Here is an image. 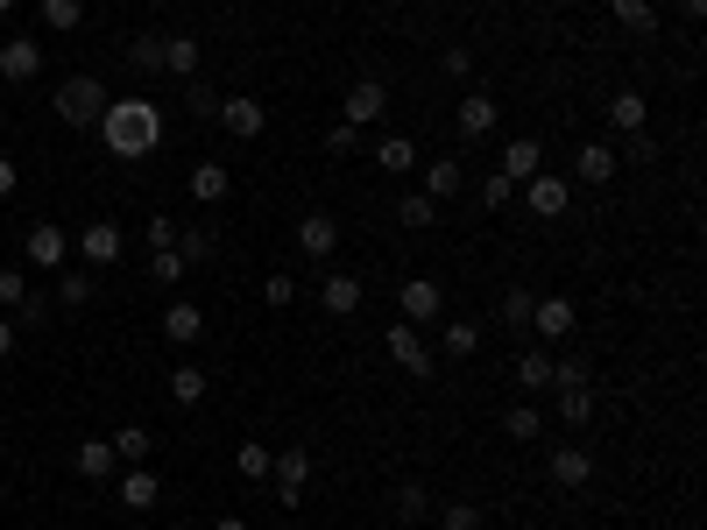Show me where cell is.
I'll use <instances>...</instances> for the list:
<instances>
[{
	"instance_id": "cell-58",
	"label": "cell",
	"mask_w": 707,
	"mask_h": 530,
	"mask_svg": "<svg viewBox=\"0 0 707 530\" xmlns=\"http://www.w3.org/2000/svg\"><path fill=\"white\" fill-rule=\"evenodd\" d=\"M156 8H170V0H156Z\"/></svg>"
},
{
	"instance_id": "cell-30",
	"label": "cell",
	"mask_w": 707,
	"mask_h": 530,
	"mask_svg": "<svg viewBox=\"0 0 707 530\" xmlns=\"http://www.w3.org/2000/svg\"><path fill=\"white\" fill-rule=\"evenodd\" d=\"M439 340H446V354H453V361H474L481 354V326H474V318H453Z\"/></svg>"
},
{
	"instance_id": "cell-14",
	"label": "cell",
	"mask_w": 707,
	"mask_h": 530,
	"mask_svg": "<svg viewBox=\"0 0 707 530\" xmlns=\"http://www.w3.org/2000/svg\"><path fill=\"white\" fill-rule=\"evenodd\" d=\"M460 191H468V170H460V156H432V163H425V199L446 205V199H460Z\"/></svg>"
},
{
	"instance_id": "cell-41",
	"label": "cell",
	"mask_w": 707,
	"mask_h": 530,
	"mask_svg": "<svg viewBox=\"0 0 707 530\" xmlns=\"http://www.w3.org/2000/svg\"><path fill=\"white\" fill-rule=\"evenodd\" d=\"M128 64L134 71H163V36H134L128 43Z\"/></svg>"
},
{
	"instance_id": "cell-7",
	"label": "cell",
	"mask_w": 707,
	"mask_h": 530,
	"mask_svg": "<svg viewBox=\"0 0 707 530\" xmlns=\"http://www.w3.org/2000/svg\"><path fill=\"white\" fill-rule=\"evenodd\" d=\"M523 205H531V212H545V220H559V212L566 205H574V185H566V177H545V170H538V177H523Z\"/></svg>"
},
{
	"instance_id": "cell-6",
	"label": "cell",
	"mask_w": 707,
	"mask_h": 530,
	"mask_svg": "<svg viewBox=\"0 0 707 530\" xmlns=\"http://www.w3.org/2000/svg\"><path fill=\"white\" fill-rule=\"evenodd\" d=\"M389 361H397L403 375H417V382H425V375H432V346H425V332H417V326H389Z\"/></svg>"
},
{
	"instance_id": "cell-38",
	"label": "cell",
	"mask_w": 707,
	"mask_h": 530,
	"mask_svg": "<svg viewBox=\"0 0 707 530\" xmlns=\"http://www.w3.org/2000/svg\"><path fill=\"white\" fill-rule=\"evenodd\" d=\"M517 389H552V354H517Z\"/></svg>"
},
{
	"instance_id": "cell-34",
	"label": "cell",
	"mask_w": 707,
	"mask_h": 530,
	"mask_svg": "<svg viewBox=\"0 0 707 530\" xmlns=\"http://www.w3.org/2000/svg\"><path fill=\"white\" fill-rule=\"evenodd\" d=\"M213 248H220V234H213V226H191V234H177V255H185V269L213 262Z\"/></svg>"
},
{
	"instance_id": "cell-59",
	"label": "cell",
	"mask_w": 707,
	"mask_h": 530,
	"mask_svg": "<svg viewBox=\"0 0 707 530\" xmlns=\"http://www.w3.org/2000/svg\"><path fill=\"white\" fill-rule=\"evenodd\" d=\"M531 8H545V0H531Z\"/></svg>"
},
{
	"instance_id": "cell-35",
	"label": "cell",
	"mask_w": 707,
	"mask_h": 530,
	"mask_svg": "<svg viewBox=\"0 0 707 530\" xmlns=\"http://www.w3.org/2000/svg\"><path fill=\"white\" fill-rule=\"evenodd\" d=\"M234 467H240V474H248V481H269V467H276V452H269V446H262V438H240V452H234Z\"/></svg>"
},
{
	"instance_id": "cell-5",
	"label": "cell",
	"mask_w": 707,
	"mask_h": 530,
	"mask_svg": "<svg viewBox=\"0 0 707 530\" xmlns=\"http://www.w3.org/2000/svg\"><path fill=\"white\" fill-rule=\"evenodd\" d=\"M220 128H227V134H240V142H255V134H262L269 128V106L262 99H248V93H234V99H220Z\"/></svg>"
},
{
	"instance_id": "cell-37",
	"label": "cell",
	"mask_w": 707,
	"mask_h": 530,
	"mask_svg": "<svg viewBox=\"0 0 707 530\" xmlns=\"http://www.w3.org/2000/svg\"><path fill=\"white\" fill-rule=\"evenodd\" d=\"M397 220H403V226H411V234H425V226H432V220H439V205H432V199H425V191H411V199H397Z\"/></svg>"
},
{
	"instance_id": "cell-1",
	"label": "cell",
	"mask_w": 707,
	"mask_h": 530,
	"mask_svg": "<svg viewBox=\"0 0 707 530\" xmlns=\"http://www.w3.org/2000/svg\"><path fill=\"white\" fill-rule=\"evenodd\" d=\"M99 142H107V156H156V142H163L156 99H107V114H99Z\"/></svg>"
},
{
	"instance_id": "cell-12",
	"label": "cell",
	"mask_w": 707,
	"mask_h": 530,
	"mask_svg": "<svg viewBox=\"0 0 707 530\" xmlns=\"http://www.w3.org/2000/svg\"><path fill=\"white\" fill-rule=\"evenodd\" d=\"M297 248H305L311 262H326V255L340 248V220L333 212H305V220H297Z\"/></svg>"
},
{
	"instance_id": "cell-53",
	"label": "cell",
	"mask_w": 707,
	"mask_h": 530,
	"mask_svg": "<svg viewBox=\"0 0 707 530\" xmlns=\"http://www.w3.org/2000/svg\"><path fill=\"white\" fill-rule=\"evenodd\" d=\"M14 354V318H0V361Z\"/></svg>"
},
{
	"instance_id": "cell-19",
	"label": "cell",
	"mask_w": 707,
	"mask_h": 530,
	"mask_svg": "<svg viewBox=\"0 0 707 530\" xmlns=\"http://www.w3.org/2000/svg\"><path fill=\"white\" fill-rule=\"evenodd\" d=\"M319 297H326V311H333V318H354V311H361V276L333 269V276L319 283Z\"/></svg>"
},
{
	"instance_id": "cell-28",
	"label": "cell",
	"mask_w": 707,
	"mask_h": 530,
	"mask_svg": "<svg viewBox=\"0 0 707 530\" xmlns=\"http://www.w3.org/2000/svg\"><path fill=\"white\" fill-rule=\"evenodd\" d=\"M375 163H382L389 177H403V170H417V149L403 142V134H382V142H375Z\"/></svg>"
},
{
	"instance_id": "cell-45",
	"label": "cell",
	"mask_w": 707,
	"mask_h": 530,
	"mask_svg": "<svg viewBox=\"0 0 707 530\" xmlns=\"http://www.w3.org/2000/svg\"><path fill=\"white\" fill-rule=\"evenodd\" d=\"M531 305H538L531 291H509L503 297V326H523V332H531Z\"/></svg>"
},
{
	"instance_id": "cell-21",
	"label": "cell",
	"mask_w": 707,
	"mask_h": 530,
	"mask_svg": "<svg viewBox=\"0 0 707 530\" xmlns=\"http://www.w3.org/2000/svg\"><path fill=\"white\" fill-rule=\"evenodd\" d=\"M227 191H234L227 163H199V170H191V199H199V205H220Z\"/></svg>"
},
{
	"instance_id": "cell-54",
	"label": "cell",
	"mask_w": 707,
	"mask_h": 530,
	"mask_svg": "<svg viewBox=\"0 0 707 530\" xmlns=\"http://www.w3.org/2000/svg\"><path fill=\"white\" fill-rule=\"evenodd\" d=\"M680 8H686V14H694V22H700V14H707V0H680Z\"/></svg>"
},
{
	"instance_id": "cell-10",
	"label": "cell",
	"mask_w": 707,
	"mask_h": 530,
	"mask_svg": "<svg viewBox=\"0 0 707 530\" xmlns=\"http://www.w3.org/2000/svg\"><path fill=\"white\" fill-rule=\"evenodd\" d=\"M156 326H163V340H170V346H199L205 340V311L185 305V297H177V305H163Z\"/></svg>"
},
{
	"instance_id": "cell-33",
	"label": "cell",
	"mask_w": 707,
	"mask_h": 530,
	"mask_svg": "<svg viewBox=\"0 0 707 530\" xmlns=\"http://www.w3.org/2000/svg\"><path fill=\"white\" fill-rule=\"evenodd\" d=\"M559 424H574V432H580V424H594V389L588 382H580V389H559Z\"/></svg>"
},
{
	"instance_id": "cell-23",
	"label": "cell",
	"mask_w": 707,
	"mask_h": 530,
	"mask_svg": "<svg viewBox=\"0 0 707 530\" xmlns=\"http://www.w3.org/2000/svg\"><path fill=\"white\" fill-rule=\"evenodd\" d=\"M114 452L128 467H149V452H156V432H149V424H120L114 432Z\"/></svg>"
},
{
	"instance_id": "cell-43",
	"label": "cell",
	"mask_w": 707,
	"mask_h": 530,
	"mask_svg": "<svg viewBox=\"0 0 707 530\" xmlns=\"http://www.w3.org/2000/svg\"><path fill=\"white\" fill-rule=\"evenodd\" d=\"M262 297H269V311H291L297 305V276H283V269H276V276L262 283Z\"/></svg>"
},
{
	"instance_id": "cell-57",
	"label": "cell",
	"mask_w": 707,
	"mask_h": 530,
	"mask_svg": "<svg viewBox=\"0 0 707 530\" xmlns=\"http://www.w3.org/2000/svg\"><path fill=\"white\" fill-rule=\"evenodd\" d=\"M177 530H199V523H177Z\"/></svg>"
},
{
	"instance_id": "cell-22",
	"label": "cell",
	"mask_w": 707,
	"mask_h": 530,
	"mask_svg": "<svg viewBox=\"0 0 707 530\" xmlns=\"http://www.w3.org/2000/svg\"><path fill=\"white\" fill-rule=\"evenodd\" d=\"M156 467H128V474H120V503L128 509H156Z\"/></svg>"
},
{
	"instance_id": "cell-3",
	"label": "cell",
	"mask_w": 707,
	"mask_h": 530,
	"mask_svg": "<svg viewBox=\"0 0 707 530\" xmlns=\"http://www.w3.org/2000/svg\"><path fill=\"white\" fill-rule=\"evenodd\" d=\"M269 474H276V503L297 509V503H305V481H311V452H305V446H283Z\"/></svg>"
},
{
	"instance_id": "cell-55",
	"label": "cell",
	"mask_w": 707,
	"mask_h": 530,
	"mask_svg": "<svg viewBox=\"0 0 707 530\" xmlns=\"http://www.w3.org/2000/svg\"><path fill=\"white\" fill-rule=\"evenodd\" d=\"M213 530H248V523H240V517H220V523H213Z\"/></svg>"
},
{
	"instance_id": "cell-25",
	"label": "cell",
	"mask_w": 707,
	"mask_h": 530,
	"mask_svg": "<svg viewBox=\"0 0 707 530\" xmlns=\"http://www.w3.org/2000/svg\"><path fill=\"white\" fill-rule=\"evenodd\" d=\"M503 438H517V446H531V438H545V417H538L531 403H509V411H503Z\"/></svg>"
},
{
	"instance_id": "cell-36",
	"label": "cell",
	"mask_w": 707,
	"mask_h": 530,
	"mask_svg": "<svg viewBox=\"0 0 707 530\" xmlns=\"http://www.w3.org/2000/svg\"><path fill=\"white\" fill-rule=\"evenodd\" d=\"M149 276H156L163 291H177V283H185L191 269H185V255H177V248H156V255H149Z\"/></svg>"
},
{
	"instance_id": "cell-26",
	"label": "cell",
	"mask_w": 707,
	"mask_h": 530,
	"mask_svg": "<svg viewBox=\"0 0 707 530\" xmlns=\"http://www.w3.org/2000/svg\"><path fill=\"white\" fill-rule=\"evenodd\" d=\"M609 120H615V128H623V134H644V120H651V106H644V93H615V99H609Z\"/></svg>"
},
{
	"instance_id": "cell-47",
	"label": "cell",
	"mask_w": 707,
	"mask_h": 530,
	"mask_svg": "<svg viewBox=\"0 0 707 530\" xmlns=\"http://www.w3.org/2000/svg\"><path fill=\"white\" fill-rule=\"evenodd\" d=\"M156 248H177V220H170V212L149 220V255H156Z\"/></svg>"
},
{
	"instance_id": "cell-52",
	"label": "cell",
	"mask_w": 707,
	"mask_h": 530,
	"mask_svg": "<svg viewBox=\"0 0 707 530\" xmlns=\"http://www.w3.org/2000/svg\"><path fill=\"white\" fill-rule=\"evenodd\" d=\"M14 185H22V170H14V156H0V199H14Z\"/></svg>"
},
{
	"instance_id": "cell-24",
	"label": "cell",
	"mask_w": 707,
	"mask_h": 530,
	"mask_svg": "<svg viewBox=\"0 0 707 530\" xmlns=\"http://www.w3.org/2000/svg\"><path fill=\"white\" fill-rule=\"evenodd\" d=\"M460 134H468V142H474V134H495V99L488 93H468V99H460Z\"/></svg>"
},
{
	"instance_id": "cell-13",
	"label": "cell",
	"mask_w": 707,
	"mask_h": 530,
	"mask_svg": "<svg viewBox=\"0 0 707 530\" xmlns=\"http://www.w3.org/2000/svg\"><path fill=\"white\" fill-rule=\"evenodd\" d=\"M22 248H28V262H36V269H64V255H71V240H64V226H50V220H36V226H28V240H22Z\"/></svg>"
},
{
	"instance_id": "cell-15",
	"label": "cell",
	"mask_w": 707,
	"mask_h": 530,
	"mask_svg": "<svg viewBox=\"0 0 707 530\" xmlns=\"http://www.w3.org/2000/svg\"><path fill=\"white\" fill-rule=\"evenodd\" d=\"M552 481H559V488H588L594 481V452L588 446H552Z\"/></svg>"
},
{
	"instance_id": "cell-44",
	"label": "cell",
	"mask_w": 707,
	"mask_h": 530,
	"mask_svg": "<svg viewBox=\"0 0 707 530\" xmlns=\"http://www.w3.org/2000/svg\"><path fill=\"white\" fill-rule=\"evenodd\" d=\"M439 530H481V503H446L439 509Z\"/></svg>"
},
{
	"instance_id": "cell-2",
	"label": "cell",
	"mask_w": 707,
	"mask_h": 530,
	"mask_svg": "<svg viewBox=\"0 0 707 530\" xmlns=\"http://www.w3.org/2000/svg\"><path fill=\"white\" fill-rule=\"evenodd\" d=\"M99 114H107L99 79H64L57 85V120H71V128H99Z\"/></svg>"
},
{
	"instance_id": "cell-29",
	"label": "cell",
	"mask_w": 707,
	"mask_h": 530,
	"mask_svg": "<svg viewBox=\"0 0 707 530\" xmlns=\"http://www.w3.org/2000/svg\"><path fill=\"white\" fill-rule=\"evenodd\" d=\"M205 389H213V375H205L199 361H185V368H170V397H177V403H199Z\"/></svg>"
},
{
	"instance_id": "cell-51",
	"label": "cell",
	"mask_w": 707,
	"mask_h": 530,
	"mask_svg": "<svg viewBox=\"0 0 707 530\" xmlns=\"http://www.w3.org/2000/svg\"><path fill=\"white\" fill-rule=\"evenodd\" d=\"M439 64H446V79H468V71H474V50H460V43H453V50H446Z\"/></svg>"
},
{
	"instance_id": "cell-32",
	"label": "cell",
	"mask_w": 707,
	"mask_h": 530,
	"mask_svg": "<svg viewBox=\"0 0 707 530\" xmlns=\"http://www.w3.org/2000/svg\"><path fill=\"white\" fill-rule=\"evenodd\" d=\"M79 22H85V0H43V28L50 36H71Z\"/></svg>"
},
{
	"instance_id": "cell-4",
	"label": "cell",
	"mask_w": 707,
	"mask_h": 530,
	"mask_svg": "<svg viewBox=\"0 0 707 530\" xmlns=\"http://www.w3.org/2000/svg\"><path fill=\"white\" fill-rule=\"evenodd\" d=\"M43 71V36H8L0 43V79L8 85H28Z\"/></svg>"
},
{
	"instance_id": "cell-20",
	"label": "cell",
	"mask_w": 707,
	"mask_h": 530,
	"mask_svg": "<svg viewBox=\"0 0 707 530\" xmlns=\"http://www.w3.org/2000/svg\"><path fill=\"white\" fill-rule=\"evenodd\" d=\"M79 474H85V481H114V474H120L114 438H85V446H79Z\"/></svg>"
},
{
	"instance_id": "cell-11",
	"label": "cell",
	"mask_w": 707,
	"mask_h": 530,
	"mask_svg": "<svg viewBox=\"0 0 707 530\" xmlns=\"http://www.w3.org/2000/svg\"><path fill=\"white\" fill-rule=\"evenodd\" d=\"M120 248H128V240H120V226H114V220H93V226L79 234V255H85L93 269H114V262H120Z\"/></svg>"
},
{
	"instance_id": "cell-56",
	"label": "cell",
	"mask_w": 707,
	"mask_h": 530,
	"mask_svg": "<svg viewBox=\"0 0 707 530\" xmlns=\"http://www.w3.org/2000/svg\"><path fill=\"white\" fill-rule=\"evenodd\" d=\"M0 14H14V0H0Z\"/></svg>"
},
{
	"instance_id": "cell-50",
	"label": "cell",
	"mask_w": 707,
	"mask_h": 530,
	"mask_svg": "<svg viewBox=\"0 0 707 530\" xmlns=\"http://www.w3.org/2000/svg\"><path fill=\"white\" fill-rule=\"evenodd\" d=\"M22 297H28V283H22V269H0V305H22Z\"/></svg>"
},
{
	"instance_id": "cell-46",
	"label": "cell",
	"mask_w": 707,
	"mask_h": 530,
	"mask_svg": "<svg viewBox=\"0 0 707 530\" xmlns=\"http://www.w3.org/2000/svg\"><path fill=\"white\" fill-rule=\"evenodd\" d=\"M185 106H191L199 120H213V114H220V93H213V85H185Z\"/></svg>"
},
{
	"instance_id": "cell-9",
	"label": "cell",
	"mask_w": 707,
	"mask_h": 530,
	"mask_svg": "<svg viewBox=\"0 0 707 530\" xmlns=\"http://www.w3.org/2000/svg\"><path fill=\"white\" fill-rule=\"evenodd\" d=\"M397 305H403V318L411 326H425V318H439V305H446V291H439V276H411L397 291Z\"/></svg>"
},
{
	"instance_id": "cell-49",
	"label": "cell",
	"mask_w": 707,
	"mask_h": 530,
	"mask_svg": "<svg viewBox=\"0 0 707 530\" xmlns=\"http://www.w3.org/2000/svg\"><path fill=\"white\" fill-rule=\"evenodd\" d=\"M509 199H517V185H509V177H503V170H495V177H488V185H481V205H488V212H495V205H509Z\"/></svg>"
},
{
	"instance_id": "cell-17",
	"label": "cell",
	"mask_w": 707,
	"mask_h": 530,
	"mask_svg": "<svg viewBox=\"0 0 707 530\" xmlns=\"http://www.w3.org/2000/svg\"><path fill=\"white\" fill-rule=\"evenodd\" d=\"M531 332L566 340V332H574V297H538V305H531Z\"/></svg>"
},
{
	"instance_id": "cell-8",
	"label": "cell",
	"mask_w": 707,
	"mask_h": 530,
	"mask_svg": "<svg viewBox=\"0 0 707 530\" xmlns=\"http://www.w3.org/2000/svg\"><path fill=\"white\" fill-rule=\"evenodd\" d=\"M382 106H389L382 79H354V85H347V99H340V120H354V128H368V120H382Z\"/></svg>"
},
{
	"instance_id": "cell-42",
	"label": "cell",
	"mask_w": 707,
	"mask_h": 530,
	"mask_svg": "<svg viewBox=\"0 0 707 530\" xmlns=\"http://www.w3.org/2000/svg\"><path fill=\"white\" fill-rule=\"evenodd\" d=\"M580 382H588V361H580V354H559V361H552V389H580Z\"/></svg>"
},
{
	"instance_id": "cell-16",
	"label": "cell",
	"mask_w": 707,
	"mask_h": 530,
	"mask_svg": "<svg viewBox=\"0 0 707 530\" xmlns=\"http://www.w3.org/2000/svg\"><path fill=\"white\" fill-rule=\"evenodd\" d=\"M615 163H623V156H615L609 142H580V149H574V177H580V185H609Z\"/></svg>"
},
{
	"instance_id": "cell-31",
	"label": "cell",
	"mask_w": 707,
	"mask_h": 530,
	"mask_svg": "<svg viewBox=\"0 0 707 530\" xmlns=\"http://www.w3.org/2000/svg\"><path fill=\"white\" fill-rule=\"evenodd\" d=\"M609 8H615V22H623L629 36H651V28H658V8H651V0H609Z\"/></svg>"
},
{
	"instance_id": "cell-27",
	"label": "cell",
	"mask_w": 707,
	"mask_h": 530,
	"mask_svg": "<svg viewBox=\"0 0 707 530\" xmlns=\"http://www.w3.org/2000/svg\"><path fill=\"white\" fill-rule=\"evenodd\" d=\"M163 71L191 79V71H199V36H163Z\"/></svg>"
},
{
	"instance_id": "cell-18",
	"label": "cell",
	"mask_w": 707,
	"mask_h": 530,
	"mask_svg": "<svg viewBox=\"0 0 707 530\" xmlns=\"http://www.w3.org/2000/svg\"><path fill=\"white\" fill-rule=\"evenodd\" d=\"M538 170H545V149H538L531 134H517V142L503 149V177H509V185H523V177H538Z\"/></svg>"
},
{
	"instance_id": "cell-40",
	"label": "cell",
	"mask_w": 707,
	"mask_h": 530,
	"mask_svg": "<svg viewBox=\"0 0 707 530\" xmlns=\"http://www.w3.org/2000/svg\"><path fill=\"white\" fill-rule=\"evenodd\" d=\"M397 517H403V523H417V517H432V495H425V488H417V481H403V488H397Z\"/></svg>"
},
{
	"instance_id": "cell-48",
	"label": "cell",
	"mask_w": 707,
	"mask_h": 530,
	"mask_svg": "<svg viewBox=\"0 0 707 530\" xmlns=\"http://www.w3.org/2000/svg\"><path fill=\"white\" fill-rule=\"evenodd\" d=\"M354 142H361V128H354V120H333V128H326V149H333V156H347Z\"/></svg>"
},
{
	"instance_id": "cell-39",
	"label": "cell",
	"mask_w": 707,
	"mask_h": 530,
	"mask_svg": "<svg viewBox=\"0 0 707 530\" xmlns=\"http://www.w3.org/2000/svg\"><path fill=\"white\" fill-rule=\"evenodd\" d=\"M85 297H93V276H85V269H64V276H57V305H71V311H79Z\"/></svg>"
}]
</instances>
